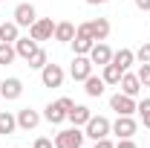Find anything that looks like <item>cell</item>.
<instances>
[{"mask_svg": "<svg viewBox=\"0 0 150 148\" xmlns=\"http://www.w3.org/2000/svg\"><path fill=\"white\" fill-rule=\"evenodd\" d=\"M26 64H29L32 70H43V67L49 64V58H46V50H38V52H35V55H32V58H29Z\"/></svg>", "mask_w": 150, "mask_h": 148, "instance_id": "obj_24", "label": "cell"}, {"mask_svg": "<svg viewBox=\"0 0 150 148\" xmlns=\"http://www.w3.org/2000/svg\"><path fill=\"white\" fill-rule=\"evenodd\" d=\"M93 61H90V55H75L72 58V67H69V75H72L75 81H84V78H90L93 75Z\"/></svg>", "mask_w": 150, "mask_h": 148, "instance_id": "obj_5", "label": "cell"}, {"mask_svg": "<svg viewBox=\"0 0 150 148\" xmlns=\"http://www.w3.org/2000/svg\"><path fill=\"white\" fill-rule=\"evenodd\" d=\"M121 75H124V70H121V67H115L112 61L101 67V78H104V84H118V81H121Z\"/></svg>", "mask_w": 150, "mask_h": 148, "instance_id": "obj_21", "label": "cell"}, {"mask_svg": "<svg viewBox=\"0 0 150 148\" xmlns=\"http://www.w3.org/2000/svg\"><path fill=\"white\" fill-rule=\"evenodd\" d=\"M81 148H84V145H81Z\"/></svg>", "mask_w": 150, "mask_h": 148, "instance_id": "obj_36", "label": "cell"}, {"mask_svg": "<svg viewBox=\"0 0 150 148\" xmlns=\"http://www.w3.org/2000/svg\"><path fill=\"white\" fill-rule=\"evenodd\" d=\"M32 148H55V142L46 139V137H40V139H35V145H32Z\"/></svg>", "mask_w": 150, "mask_h": 148, "instance_id": "obj_27", "label": "cell"}, {"mask_svg": "<svg viewBox=\"0 0 150 148\" xmlns=\"http://www.w3.org/2000/svg\"><path fill=\"white\" fill-rule=\"evenodd\" d=\"M84 145V131L81 128H64V131H58V137H55V148H81Z\"/></svg>", "mask_w": 150, "mask_h": 148, "instance_id": "obj_2", "label": "cell"}, {"mask_svg": "<svg viewBox=\"0 0 150 148\" xmlns=\"http://www.w3.org/2000/svg\"><path fill=\"white\" fill-rule=\"evenodd\" d=\"M136 61H142V64H147V61H150V41H144V44L136 50Z\"/></svg>", "mask_w": 150, "mask_h": 148, "instance_id": "obj_25", "label": "cell"}, {"mask_svg": "<svg viewBox=\"0 0 150 148\" xmlns=\"http://www.w3.org/2000/svg\"><path fill=\"white\" fill-rule=\"evenodd\" d=\"M115 148H139V145H136L133 139H118V142H115Z\"/></svg>", "mask_w": 150, "mask_h": 148, "instance_id": "obj_30", "label": "cell"}, {"mask_svg": "<svg viewBox=\"0 0 150 148\" xmlns=\"http://www.w3.org/2000/svg\"><path fill=\"white\" fill-rule=\"evenodd\" d=\"M139 116H142V122H144V128L150 131V111H144V113H139Z\"/></svg>", "mask_w": 150, "mask_h": 148, "instance_id": "obj_32", "label": "cell"}, {"mask_svg": "<svg viewBox=\"0 0 150 148\" xmlns=\"http://www.w3.org/2000/svg\"><path fill=\"white\" fill-rule=\"evenodd\" d=\"M90 116H93V111H90V108H87V105H75L72 111L67 113V119H69V122H72L75 128H84V125H87V122H90Z\"/></svg>", "mask_w": 150, "mask_h": 148, "instance_id": "obj_15", "label": "cell"}, {"mask_svg": "<svg viewBox=\"0 0 150 148\" xmlns=\"http://www.w3.org/2000/svg\"><path fill=\"white\" fill-rule=\"evenodd\" d=\"M43 119H46L49 125H61V122L67 119V111L61 108V102H49V105L43 108Z\"/></svg>", "mask_w": 150, "mask_h": 148, "instance_id": "obj_17", "label": "cell"}, {"mask_svg": "<svg viewBox=\"0 0 150 148\" xmlns=\"http://www.w3.org/2000/svg\"><path fill=\"white\" fill-rule=\"evenodd\" d=\"M38 50H40V44H38L35 38H18V41H15V52H18V58H23V61H29Z\"/></svg>", "mask_w": 150, "mask_h": 148, "instance_id": "obj_12", "label": "cell"}, {"mask_svg": "<svg viewBox=\"0 0 150 148\" xmlns=\"http://www.w3.org/2000/svg\"><path fill=\"white\" fill-rule=\"evenodd\" d=\"M12 18H15L18 26H32V23L38 20V12H35V6H32V3H20L18 9H15V15H12Z\"/></svg>", "mask_w": 150, "mask_h": 148, "instance_id": "obj_11", "label": "cell"}, {"mask_svg": "<svg viewBox=\"0 0 150 148\" xmlns=\"http://www.w3.org/2000/svg\"><path fill=\"white\" fill-rule=\"evenodd\" d=\"M18 38H20V26L15 20H3V23H0V41H3V44H15Z\"/></svg>", "mask_w": 150, "mask_h": 148, "instance_id": "obj_20", "label": "cell"}, {"mask_svg": "<svg viewBox=\"0 0 150 148\" xmlns=\"http://www.w3.org/2000/svg\"><path fill=\"white\" fill-rule=\"evenodd\" d=\"M136 9H142V12H150V0H136Z\"/></svg>", "mask_w": 150, "mask_h": 148, "instance_id": "obj_31", "label": "cell"}, {"mask_svg": "<svg viewBox=\"0 0 150 148\" xmlns=\"http://www.w3.org/2000/svg\"><path fill=\"white\" fill-rule=\"evenodd\" d=\"M104 90H107V84H104V78H101V75H90V78H84V93H87L90 99L104 96Z\"/></svg>", "mask_w": 150, "mask_h": 148, "instance_id": "obj_16", "label": "cell"}, {"mask_svg": "<svg viewBox=\"0 0 150 148\" xmlns=\"http://www.w3.org/2000/svg\"><path fill=\"white\" fill-rule=\"evenodd\" d=\"M112 64H115V67H121V70L127 73L133 64H136V52H133V50H127V47H121L118 52H112Z\"/></svg>", "mask_w": 150, "mask_h": 148, "instance_id": "obj_18", "label": "cell"}, {"mask_svg": "<svg viewBox=\"0 0 150 148\" xmlns=\"http://www.w3.org/2000/svg\"><path fill=\"white\" fill-rule=\"evenodd\" d=\"M18 131V116L12 111H0V134H15Z\"/></svg>", "mask_w": 150, "mask_h": 148, "instance_id": "obj_22", "label": "cell"}, {"mask_svg": "<svg viewBox=\"0 0 150 148\" xmlns=\"http://www.w3.org/2000/svg\"><path fill=\"white\" fill-rule=\"evenodd\" d=\"M136 131H139V125H136L133 116H118V119L112 122V134H115L118 139H133Z\"/></svg>", "mask_w": 150, "mask_h": 148, "instance_id": "obj_8", "label": "cell"}, {"mask_svg": "<svg viewBox=\"0 0 150 148\" xmlns=\"http://www.w3.org/2000/svg\"><path fill=\"white\" fill-rule=\"evenodd\" d=\"M15 58H18L15 44H3V41H0V64H12Z\"/></svg>", "mask_w": 150, "mask_h": 148, "instance_id": "obj_23", "label": "cell"}, {"mask_svg": "<svg viewBox=\"0 0 150 148\" xmlns=\"http://www.w3.org/2000/svg\"><path fill=\"white\" fill-rule=\"evenodd\" d=\"M90 61L98 64V67H104V64H110L112 61V50L107 47V41H95L93 50H90Z\"/></svg>", "mask_w": 150, "mask_h": 148, "instance_id": "obj_10", "label": "cell"}, {"mask_svg": "<svg viewBox=\"0 0 150 148\" xmlns=\"http://www.w3.org/2000/svg\"><path fill=\"white\" fill-rule=\"evenodd\" d=\"M112 134V122L107 119V116H90V122L84 125V137H90V139H104V137H110Z\"/></svg>", "mask_w": 150, "mask_h": 148, "instance_id": "obj_1", "label": "cell"}, {"mask_svg": "<svg viewBox=\"0 0 150 148\" xmlns=\"http://www.w3.org/2000/svg\"><path fill=\"white\" fill-rule=\"evenodd\" d=\"M15 116H18V128L20 131H35L38 125H40V119H43V116L38 111H32V108H20Z\"/></svg>", "mask_w": 150, "mask_h": 148, "instance_id": "obj_9", "label": "cell"}, {"mask_svg": "<svg viewBox=\"0 0 150 148\" xmlns=\"http://www.w3.org/2000/svg\"><path fill=\"white\" fill-rule=\"evenodd\" d=\"M55 41H61V44H69L75 38V23L72 20H61V23H55Z\"/></svg>", "mask_w": 150, "mask_h": 148, "instance_id": "obj_19", "label": "cell"}, {"mask_svg": "<svg viewBox=\"0 0 150 148\" xmlns=\"http://www.w3.org/2000/svg\"><path fill=\"white\" fill-rule=\"evenodd\" d=\"M40 81H43V87H61L64 84V67L61 64H46L40 70Z\"/></svg>", "mask_w": 150, "mask_h": 148, "instance_id": "obj_7", "label": "cell"}, {"mask_svg": "<svg viewBox=\"0 0 150 148\" xmlns=\"http://www.w3.org/2000/svg\"><path fill=\"white\" fill-rule=\"evenodd\" d=\"M90 6H101V3H107V0H87Z\"/></svg>", "mask_w": 150, "mask_h": 148, "instance_id": "obj_33", "label": "cell"}, {"mask_svg": "<svg viewBox=\"0 0 150 148\" xmlns=\"http://www.w3.org/2000/svg\"><path fill=\"white\" fill-rule=\"evenodd\" d=\"M95 148H115V142H110V137H104V139H95Z\"/></svg>", "mask_w": 150, "mask_h": 148, "instance_id": "obj_29", "label": "cell"}, {"mask_svg": "<svg viewBox=\"0 0 150 148\" xmlns=\"http://www.w3.org/2000/svg\"><path fill=\"white\" fill-rule=\"evenodd\" d=\"M118 87H121V93H127V96H139L142 93V81H139V75L136 73H124L121 75V81H118Z\"/></svg>", "mask_w": 150, "mask_h": 148, "instance_id": "obj_14", "label": "cell"}, {"mask_svg": "<svg viewBox=\"0 0 150 148\" xmlns=\"http://www.w3.org/2000/svg\"><path fill=\"white\" fill-rule=\"evenodd\" d=\"M136 105H139V102H136L133 96H127V93H121V90L110 96V111H115L118 116H133V113H136Z\"/></svg>", "mask_w": 150, "mask_h": 148, "instance_id": "obj_3", "label": "cell"}, {"mask_svg": "<svg viewBox=\"0 0 150 148\" xmlns=\"http://www.w3.org/2000/svg\"><path fill=\"white\" fill-rule=\"evenodd\" d=\"M139 81H142V87H150V61L147 64H142V67H139Z\"/></svg>", "mask_w": 150, "mask_h": 148, "instance_id": "obj_26", "label": "cell"}, {"mask_svg": "<svg viewBox=\"0 0 150 148\" xmlns=\"http://www.w3.org/2000/svg\"><path fill=\"white\" fill-rule=\"evenodd\" d=\"M87 29H90L93 41H107V35H110V20H107V18L87 20Z\"/></svg>", "mask_w": 150, "mask_h": 148, "instance_id": "obj_13", "label": "cell"}, {"mask_svg": "<svg viewBox=\"0 0 150 148\" xmlns=\"http://www.w3.org/2000/svg\"><path fill=\"white\" fill-rule=\"evenodd\" d=\"M0 99H3V96H0Z\"/></svg>", "mask_w": 150, "mask_h": 148, "instance_id": "obj_35", "label": "cell"}, {"mask_svg": "<svg viewBox=\"0 0 150 148\" xmlns=\"http://www.w3.org/2000/svg\"><path fill=\"white\" fill-rule=\"evenodd\" d=\"M0 3H3V0H0Z\"/></svg>", "mask_w": 150, "mask_h": 148, "instance_id": "obj_34", "label": "cell"}, {"mask_svg": "<svg viewBox=\"0 0 150 148\" xmlns=\"http://www.w3.org/2000/svg\"><path fill=\"white\" fill-rule=\"evenodd\" d=\"M0 96L6 99V102H15L23 96V81H20L18 75H9L6 81H0Z\"/></svg>", "mask_w": 150, "mask_h": 148, "instance_id": "obj_6", "label": "cell"}, {"mask_svg": "<svg viewBox=\"0 0 150 148\" xmlns=\"http://www.w3.org/2000/svg\"><path fill=\"white\" fill-rule=\"evenodd\" d=\"M52 35H55V23H52V18H38L32 26H29V38H35L38 44L40 41H52Z\"/></svg>", "mask_w": 150, "mask_h": 148, "instance_id": "obj_4", "label": "cell"}, {"mask_svg": "<svg viewBox=\"0 0 150 148\" xmlns=\"http://www.w3.org/2000/svg\"><path fill=\"white\" fill-rule=\"evenodd\" d=\"M58 102H61V108H64V111H67V113H69V111H72V108H75V102H72V99H69V96H61Z\"/></svg>", "mask_w": 150, "mask_h": 148, "instance_id": "obj_28", "label": "cell"}]
</instances>
